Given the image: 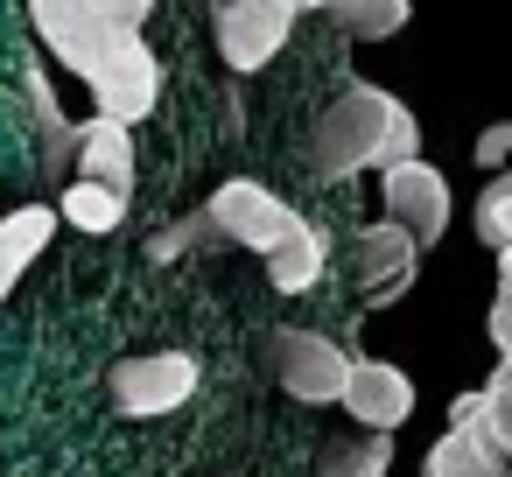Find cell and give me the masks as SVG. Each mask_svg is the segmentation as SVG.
Here are the masks:
<instances>
[{
    "label": "cell",
    "instance_id": "e0dca14e",
    "mask_svg": "<svg viewBox=\"0 0 512 477\" xmlns=\"http://www.w3.org/2000/svg\"><path fill=\"white\" fill-rule=\"evenodd\" d=\"M386 470H393V435H358V442H337L316 477H386Z\"/></svg>",
    "mask_w": 512,
    "mask_h": 477
},
{
    "label": "cell",
    "instance_id": "8992f818",
    "mask_svg": "<svg viewBox=\"0 0 512 477\" xmlns=\"http://www.w3.org/2000/svg\"><path fill=\"white\" fill-rule=\"evenodd\" d=\"M386 176V218L428 253L442 232H449V176L435 169V162H421V155H407V162H393V169H379Z\"/></svg>",
    "mask_w": 512,
    "mask_h": 477
},
{
    "label": "cell",
    "instance_id": "7c38bea8",
    "mask_svg": "<svg viewBox=\"0 0 512 477\" xmlns=\"http://www.w3.org/2000/svg\"><path fill=\"white\" fill-rule=\"evenodd\" d=\"M498 470H505V449L491 442V428H449L428 449V477H498Z\"/></svg>",
    "mask_w": 512,
    "mask_h": 477
},
{
    "label": "cell",
    "instance_id": "8fae6325",
    "mask_svg": "<svg viewBox=\"0 0 512 477\" xmlns=\"http://www.w3.org/2000/svg\"><path fill=\"white\" fill-rule=\"evenodd\" d=\"M57 204H22V211H8L0 218V302L15 295V281L43 260V246L57 239Z\"/></svg>",
    "mask_w": 512,
    "mask_h": 477
},
{
    "label": "cell",
    "instance_id": "7a4b0ae2",
    "mask_svg": "<svg viewBox=\"0 0 512 477\" xmlns=\"http://www.w3.org/2000/svg\"><path fill=\"white\" fill-rule=\"evenodd\" d=\"M421 155V120L407 99H393L386 85H351L344 99L323 106V120L309 127V169L323 183H344L358 169H393Z\"/></svg>",
    "mask_w": 512,
    "mask_h": 477
},
{
    "label": "cell",
    "instance_id": "ac0fdd59",
    "mask_svg": "<svg viewBox=\"0 0 512 477\" xmlns=\"http://www.w3.org/2000/svg\"><path fill=\"white\" fill-rule=\"evenodd\" d=\"M477 239L498 246V253L512 246V176H498V183L477 197Z\"/></svg>",
    "mask_w": 512,
    "mask_h": 477
},
{
    "label": "cell",
    "instance_id": "6da1fadb",
    "mask_svg": "<svg viewBox=\"0 0 512 477\" xmlns=\"http://www.w3.org/2000/svg\"><path fill=\"white\" fill-rule=\"evenodd\" d=\"M29 22L43 50L85 78L92 106L113 120H148L162 99V64L141 43V15L127 0H29Z\"/></svg>",
    "mask_w": 512,
    "mask_h": 477
},
{
    "label": "cell",
    "instance_id": "cb8c5ba5",
    "mask_svg": "<svg viewBox=\"0 0 512 477\" xmlns=\"http://www.w3.org/2000/svg\"><path fill=\"white\" fill-rule=\"evenodd\" d=\"M127 8H134V15H141V22H148V8H155V0H127Z\"/></svg>",
    "mask_w": 512,
    "mask_h": 477
},
{
    "label": "cell",
    "instance_id": "5bb4252c",
    "mask_svg": "<svg viewBox=\"0 0 512 477\" xmlns=\"http://www.w3.org/2000/svg\"><path fill=\"white\" fill-rule=\"evenodd\" d=\"M323 15L344 29V36H358V43H386V36H400L407 29V0H323Z\"/></svg>",
    "mask_w": 512,
    "mask_h": 477
},
{
    "label": "cell",
    "instance_id": "2e32d148",
    "mask_svg": "<svg viewBox=\"0 0 512 477\" xmlns=\"http://www.w3.org/2000/svg\"><path fill=\"white\" fill-rule=\"evenodd\" d=\"M267 281H274L281 295H309V288L323 281V232L302 225L281 253H267Z\"/></svg>",
    "mask_w": 512,
    "mask_h": 477
},
{
    "label": "cell",
    "instance_id": "d6986e66",
    "mask_svg": "<svg viewBox=\"0 0 512 477\" xmlns=\"http://www.w3.org/2000/svg\"><path fill=\"white\" fill-rule=\"evenodd\" d=\"M484 428H491V442L512 456V358L491 372V386H484Z\"/></svg>",
    "mask_w": 512,
    "mask_h": 477
},
{
    "label": "cell",
    "instance_id": "4fadbf2b",
    "mask_svg": "<svg viewBox=\"0 0 512 477\" xmlns=\"http://www.w3.org/2000/svg\"><path fill=\"white\" fill-rule=\"evenodd\" d=\"M29 106H36V127H43V169L64 176L71 155H78V127L64 120V106H57V92H50V71H36V64H29Z\"/></svg>",
    "mask_w": 512,
    "mask_h": 477
},
{
    "label": "cell",
    "instance_id": "ba28073f",
    "mask_svg": "<svg viewBox=\"0 0 512 477\" xmlns=\"http://www.w3.org/2000/svg\"><path fill=\"white\" fill-rule=\"evenodd\" d=\"M337 407H344L365 435H393V428L414 414V379H407L400 365H386V358H351Z\"/></svg>",
    "mask_w": 512,
    "mask_h": 477
},
{
    "label": "cell",
    "instance_id": "5b68a950",
    "mask_svg": "<svg viewBox=\"0 0 512 477\" xmlns=\"http://www.w3.org/2000/svg\"><path fill=\"white\" fill-rule=\"evenodd\" d=\"M295 15L281 8V0H218V15H211V36H218V57L232 71H267L288 43Z\"/></svg>",
    "mask_w": 512,
    "mask_h": 477
},
{
    "label": "cell",
    "instance_id": "52a82bcc",
    "mask_svg": "<svg viewBox=\"0 0 512 477\" xmlns=\"http://www.w3.org/2000/svg\"><path fill=\"white\" fill-rule=\"evenodd\" d=\"M267 365H274L281 393H295V400H309V407H330V400L344 393V372H351V358H344L330 337H316V330H274Z\"/></svg>",
    "mask_w": 512,
    "mask_h": 477
},
{
    "label": "cell",
    "instance_id": "603a6c76",
    "mask_svg": "<svg viewBox=\"0 0 512 477\" xmlns=\"http://www.w3.org/2000/svg\"><path fill=\"white\" fill-rule=\"evenodd\" d=\"M281 8H288V15H309V8H323V0H281Z\"/></svg>",
    "mask_w": 512,
    "mask_h": 477
},
{
    "label": "cell",
    "instance_id": "ffe728a7",
    "mask_svg": "<svg viewBox=\"0 0 512 477\" xmlns=\"http://www.w3.org/2000/svg\"><path fill=\"white\" fill-rule=\"evenodd\" d=\"M204 239H218V225H211V211H190L183 225H169V232L148 246V260H176L183 246H204Z\"/></svg>",
    "mask_w": 512,
    "mask_h": 477
},
{
    "label": "cell",
    "instance_id": "9c48e42d",
    "mask_svg": "<svg viewBox=\"0 0 512 477\" xmlns=\"http://www.w3.org/2000/svg\"><path fill=\"white\" fill-rule=\"evenodd\" d=\"M71 169H78L85 183H106V190L134 197V183H141L134 127H127V120H113V113H92V120L78 127V155H71Z\"/></svg>",
    "mask_w": 512,
    "mask_h": 477
},
{
    "label": "cell",
    "instance_id": "9a60e30c",
    "mask_svg": "<svg viewBox=\"0 0 512 477\" xmlns=\"http://www.w3.org/2000/svg\"><path fill=\"white\" fill-rule=\"evenodd\" d=\"M57 218H64V225H78V232H113V225L127 218V197H120V190H106V183L71 176V183H64V197H57Z\"/></svg>",
    "mask_w": 512,
    "mask_h": 477
},
{
    "label": "cell",
    "instance_id": "3957f363",
    "mask_svg": "<svg viewBox=\"0 0 512 477\" xmlns=\"http://www.w3.org/2000/svg\"><path fill=\"white\" fill-rule=\"evenodd\" d=\"M211 225H218V239H232V246H246V253H281L309 218L288 204V197H274L267 183H253V176H232V183H218L211 190Z\"/></svg>",
    "mask_w": 512,
    "mask_h": 477
},
{
    "label": "cell",
    "instance_id": "44dd1931",
    "mask_svg": "<svg viewBox=\"0 0 512 477\" xmlns=\"http://www.w3.org/2000/svg\"><path fill=\"white\" fill-rule=\"evenodd\" d=\"M470 155H477V169H512V120H498V127H484Z\"/></svg>",
    "mask_w": 512,
    "mask_h": 477
},
{
    "label": "cell",
    "instance_id": "277c9868",
    "mask_svg": "<svg viewBox=\"0 0 512 477\" xmlns=\"http://www.w3.org/2000/svg\"><path fill=\"white\" fill-rule=\"evenodd\" d=\"M197 393V358L190 351H141L127 365H113V407L134 421H162L176 407H190Z\"/></svg>",
    "mask_w": 512,
    "mask_h": 477
},
{
    "label": "cell",
    "instance_id": "30bf717a",
    "mask_svg": "<svg viewBox=\"0 0 512 477\" xmlns=\"http://www.w3.org/2000/svg\"><path fill=\"white\" fill-rule=\"evenodd\" d=\"M351 260H358V288H365V302L379 309V302H393V295L414 281L421 246H414L393 218H379V225H365V232L351 239Z\"/></svg>",
    "mask_w": 512,
    "mask_h": 477
},
{
    "label": "cell",
    "instance_id": "7402d4cb",
    "mask_svg": "<svg viewBox=\"0 0 512 477\" xmlns=\"http://www.w3.org/2000/svg\"><path fill=\"white\" fill-rule=\"evenodd\" d=\"M491 344H498V358H512V295L491 302Z\"/></svg>",
    "mask_w": 512,
    "mask_h": 477
}]
</instances>
